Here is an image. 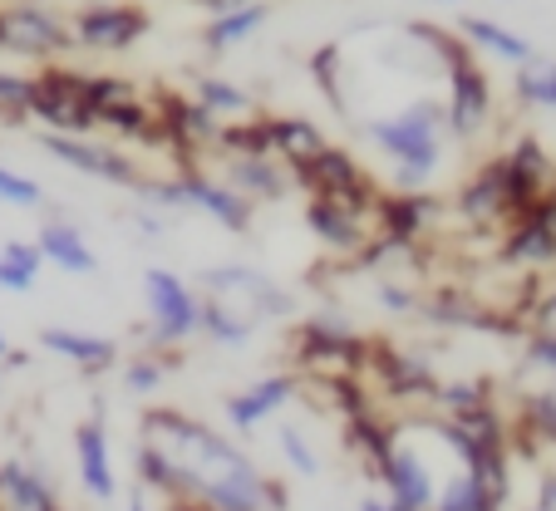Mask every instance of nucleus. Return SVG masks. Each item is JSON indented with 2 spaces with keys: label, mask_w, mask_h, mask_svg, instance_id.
I'll list each match as a JSON object with an SVG mask.
<instances>
[{
  "label": "nucleus",
  "mask_w": 556,
  "mask_h": 511,
  "mask_svg": "<svg viewBox=\"0 0 556 511\" xmlns=\"http://www.w3.org/2000/svg\"><path fill=\"white\" fill-rule=\"evenodd\" d=\"M143 443H153L163 458H173L182 477L178 501H192L202 511H271L266 507L271 477L202 418L182 413V408H148Z\"/></svg>",
  "instance_id": "1"
},
{
  "label": "nucleus",
  "mask_w": 556,
  "mask_h": 511,
  "mask_svg": "<svg viewBox=\"0 0 556 511\" xmlns=\"http://www.w3.org/2000/svg\"><path fill=\"white\" fill-rule=\"evenodd\" d=\"M443 138H448V104L443 99H414L404 114L375 118L369 143L394 163V192H424L443 163Z\"/></svg>",
  "instance_id": "2"
},
{
  "label": "nucleus",
  "mask_w": 556,
  "mask_h": 511,
  "mask_svg": "<svg viewBox=\"0 0 556 511\" xmlns=\"http://www.w3.org/2000/svg\"><path fill=\"white\" fill-rule=\"evenodd\" d=\"M419 44H429L443 64H448V138H478L488 124H493V84H488V69L478 64V50H468L458 30H443V25H404Z\"/></svg>",
  "instance_id": "3"
},
{
  "label": "nucleus",
  "mask_w": 556,
  "mask_h": 511,
  "mask_svg": "<svg viewBox=\"0 0 556 511\" xmlns=\"http://www.w3.org/2000/svg\"><path fill=\"white\" fill-rule=\"evenodd\" d=\"M30 124L50 133H94L89 114V74L64 60H50L40 74H30Z\"/></svg>",
  "instance_id": "4"
},
{
  "label": "nucleus",
  "mask_w": 556,
  "mask_h": 511,
  "mask_svg": "<svg viewBox=\"0 0 556 511\" xmlns=\"http://www.w3.org/2000/svg\"><path fill=\"white\" fill-rule=\"evenodd\" d=\"M143 305H148V349H178L198 340V305L202 295L168 266L143 271Z\"/></svg>",
  "instance_id": "5"
},
{
  "label": "nucleus",
  "mask_w": 556,
  "mask_h": 511,
  "mask_svg": "<svg viewBox=\"0 0 556 511\" xmlns=\"http://www.w3.org/2000/svg\"><path fill=\"white\" fill-rule=\"evenodd\" d=\"M291 188H301L305 197H330V202H345V207L355 212H369L375 217L379 207V182L369 178L365 167H359V157H350L345 148L326 143L320 153L311 157V163H301L291 173Z\"/></svg>",
  "instance_id": "6"
},
{
  "label": "nucleus",
  "mask_w": 556,
  "mask_h": 511,
  "mask_svg": "<svg viewBox=\"0 0 556 511\" xmlns=\"http://www.w3.org/2000/svg\"><path fill=\"white\" fill-rule=\"evenodd\" d=\"M74 50L70 21L40 5V0H5L0 5V54H21V60H64Z\"/></svg>",
  "instance_id": "7"
},
{
  "label": "nucleus",
  "mask_w": 556,
  "mask_h": 511,
  "mask_svg": "<svg viewBox=\"0 0 556 511\" xmlns=\"http://www.w3.org/2000/svg\"><path fill=\"white\" fill-rule=\"evenodd\" d=\"M198 295H217L231 310H242L252 324L262 320H291L295 315V295L281 291L271 276L252 271V266H212L198 276Z\"/></svg>",
  "instance_id": "8"
},
{
  "label": "nucleus",
  "mask_w": 556,
  "mask_h": 511,
  "mask_svg": "<svg viewBox=\"0 0 556 511\" xmlns=\"http://www.w3.org/2000/svg\"><path fill=\"white\" fill-rule=\"evenodd\" d=\"M40 148L54 157V163L74 167V173H85V178L114 182V188H128V192L143 182V167H138L118 143H109V138H94V133H50V128H40Z\"/></svg>",
  "instance_id": "9"
},
{
  "label": "nucleus",
  "mask_w": 556,
  "mask_h": 511,
  "mask_svg": "<svg viewBox=\"0 0 556 511\" xmlns=\"http://www.w3.org/2000/svg\"><path fill=\"white\" fill-rule=\"evenodd\" d=\"M89 114H94V128H109V133L134 138V143H157L153 99L138 94L134 79H118V74H89Z\"/></svg>",
  "instance_id": "10"
},
{
  "label": "nucleus",
  "mask_w": 556,
  "mask_h": 511,
  "mask_svg": "<svg viewBox=\"0 0 556 511\" xmlns=\"http://www.w3.org/2000/svg\"><path fill=\"white\" fill-rule=\"evenodd\" d=\"M148 25H153V15H148L138 0H99V5H85V11L74 15L70 35H74V50L124 54L143 40Z\"/></svg>",
  "instance_id": "11"
},
{
  "label": "nucleus",
  "mask_w": 556,
  "mask_h": 511,
  "mask_svg": "<svg viewBox=\"0 0 556 511\" xmlns=\"http://www.w3.org/2000/svg\"><path fill=\"white\" fill-rule=\"evenodd\" d=\"M375 482L389 491V511H429L433 507V472H429V462L419 458V452L409 448V443L394 433V443H389V452L379 458V468H375Z\"/></svg>",
  "instance_id": "12"
},
{
  "label": "nucleus",
  "mask_w": 556,
  "mask_h": 511,
  "mask_svg": "<svg viewBox=\"0 0 556 511\" xmlns=\"http://www.w3.org/2000/svg\"><path fill=\"white\" fill-rule=\"evenodd\" d=\"M453 212L478 231H497L503 237L513 227V202H507V182H503V163L488 157L472 178H463V188L453 192Z\"/></svg>",
  "instance_id": "13"
},
{
  "label": "nucleus",
  "mask_w": 556,
  "mask_h": 511,
  "mask_svg": "<svg viewBox=\"0 0 556 511\" xmlns=\"http://www.w3.org/2000/svg\"><path fill=\"white\" fill-rule=\"evenodd\" d=\"M305 231L326 251L336 256H355L375 241V217L369 212H355L345 202H330V197H305Z\"/></svg>",
  "instance_id": "14"
},
{
  "label": "nucleus",
  "mask_w": 556,
  "mask_h": 511,
  "mask_svg": "<svg viewBox=\"0 0 556 511\" xmlns=\"http://www.w3.org/2000/svg\"><path fill=\"white\" fill-rule=\"evenodd\" d=\"M295 398H301V374L281 369V374H266V379H256V384H247L242 394H227L222 398V413H227V423L237 433H256L266 418L281 413Z\"/></svg>",
  "instance_id": "15"
},
{
  "label": "nucleus",
  "mask_w": 556,
  "mask_h": 511,
  "mask_svg": "<svg viewBox=\"0 0 556 511\" xmlns=\"http://www.w3.org/2000/svg\"><path fill=\"white\" fill-rule=\"evenodd\" d=\"M178 178H182V192H188V207L207 212V217L217 221L222 231H231V237H247V231H252V202H247L237 188L212 178L207 167H178Z\"/></svg>",
  "instance_id": "16"
},
{
  "label": "nucleus",
  "mask_w": 556,
  "mask_h": 511,
  "mask_svg": "<svg viewBox=\"0 0 556 511\" xmlns=\"http://www.w3.org/2000/svg\"><path fill=\"white\" fill-rule=\"evenodd\" d=\"M74 468H79V482L94 501H114L118 491V472H114V452H109V429L104 418H85L74 429Z\"/></svg>",
  "instance_id": "17"
},
{
  "label": "nucleus",
  "mask_w": 556,
  "mask_h": 511,
  "mask_svg": "<svg viewBox=\"0 0 556 511\" xmlns=\"http://www.w3.org/2000/svg\"><path fill=\"white\" fill-rule=\"evenodd\" d=\"M40 345L50 349V355L70 359L74 369H85L89 379L109 374V369L118 365V340H109V334L70 330V324H45V330H40Z\"/></svg>",
  "instance_id": "18"
},
{
  "label": "nucleus",
  "mask_w": 556,
  "mask_h": 511,
  "mask_svg": "<svg viewBox=\"0 0 556 511\" xmlns=\"http://www.w3.org/2000/svg\"><path fill=\"white\" fill-rule=\"evenodd\" d=\"M0 511H64V501L35 462L5 458L0 462Z\"/></svg>",
  "instance_id": "19"
},
{
  "label": "nucleus",
  "mask_w": 556,
  "mask_h": 511,
  "mask_svg": "<svg viewBox=\"0 0 556 511\" xmlns=\"http://www.w3.org/2000/svg\"><path fill=\"white\" fill-rule=\"evenodd\" d=\"M222 182L242 192L252 207L286 202V192H291V173L276 157H222Z\"/></svg>",
  "instance_id": "20"
},
{
  "label": "nucleus",
  "mask_w": 556,
  "mask_h": 511,
  "mask_svg": "<svg viewBox=\"0 0 556 511\" xmlns=\"http://www.w3.org/2000/svg\"><path fill=\"white\" fill-rule=\"evenodd\" d=\"M35 246H40L45 266H54V271H64V276H94L99 271V251L89 246L85 231L70 227V221H45Z\"/></svg>",
  "instance_id": "21"
},
{
  "label": "nucleus",
  "mask_w": 556,
  "mask_h": 511,
  "mask_svg": "<svg viewBox=\"0 0 556 511\" xmlns=\"http://www.w3.org/2000/svg\"><path fill=\"white\" fill-rule=\"evenodd\" d=\"M453 30L468 40V50H483L488 60H497V64H522V60H532V40L527 35H517V30H507V25H497L493 15H458V25Z\"/></svg>",
  "instance_id": "22"
},
{
  "label": "nucleus",
  "mask_w": 556,
  "mask_h": 511,
  "mask_svg": "<svg viewBox=\"0 0 556 511\" xmlns=\"http://www.w3.org/2000/svg\"><path fill=\"white\" fill-rule=\"evenodd\" d=\"M266 124H271V157L286 167V173H295L301 163H311L320 148L330 143L320 128L311 124V118H295V114H266Z\"/></svg>",
  "instance_id": "23"
},
{
  "label": "nucleus",
  "mask_w": 556,
  "mask_h": 511,
  "mask_svg": "<svg viewBox=\"0 0 556 511\" xmlns=\"http://www.w3.org/2000/svg\"><path fill=\"white\" fill-rule=\"evenodd\" d=\"M266 15H271V5H266V0H247V5H237V11L212 15V21L202 25V50H212V54L237 50V44H247L256 30H262Z\"/></svg>",
  "instance_id": "24"
},
{
  "label": "nucleus",
  "mask_w": 556,
  "mask_h": 511,
  "mask_svg": "<svg viewBox=\"0 0 556 511\" xmlns=\"http://www.w3.org/2000/svg\"><path fill=\"white\" fill-rule=\"evenodd\" d=\"M252 330L256 324L247 320L242 310H231V305L217 301V295H202V305H198V334L202 340H212V345H222V349H242L247 340H252Z\"/></svg>",
  "instance_id": "25"
},
{
  "label": "nucleus",
  "mask_w": 556,
  "mask_h": 511,
  "mask_svg": "<svg viewBox=\"0 0 556 511\" xmlns=\"http://www.w3.org/2000/svg\"><path fill=\"white\" fill-rule=\"evenodd\" d=\"M513 99L522 108H536V114H556V60H522L513 69Z\"/></svg>",
  "instance_id": "26"
},
{
  "label": "nucleus",
  "mask_w": 556,
  "mask_h": 511,
  "mask_svg": "<svg viewBox=\"0 0 556 511\" xmlns=\"http://www.w3.org/2000/svg\"><path fill=\"white\" fill-rule=\"evenodd\" d=\"M483 404H497V388L493 379H439L429 394V408L439 418H458V413H472Z\"/></svg>",
  "instance_id": "27"
},
{
  "label": "nucleus",
  "mask_w": 556,
  "mask_h": 511,
  "mask_svg": "<svg viewBox=\"0 0 556 511\" xmlns=\"http://www.w3.org/2000/svg\"><path fill=\"white\" fill-rule=\"evenodd\" d=\"M513 433L527 448H556V388H532V394H522V413H517Z\"/></svg>",
  "instance_id": "28"
},
{
  "label": "nucleus",
  "mask_w": 556,
  "mask_h": 511,
  "mask_svg": "<svg viewBox=\"0 0 556 511\" xmlns=\"http://www.w3.org/2000/svg\"><path fill=\"white\" fill-rule=\"evenodd\" d=\"M503 163L513 167V173L536 192V197H546V192H552V182H556V163H552V153H546V148L536 143L532 133L517 138V143L503 153Z\"/></svg>",
  "instance_id": "29"
},
{
  "label": "nucleus",
  "mask_w": 556,
  "mask_h": 511,
  "mask_svg": "<svg viewBox=\"0 0 556 511\" xmlns=\"http://www.w3.org/2000/svg\"><path fill=\"white\" fill-rule=\"evenodd\" d=\"M192 99H202V104H207L212 114H222V118L252 114V94H247L242 84L222 79V74H192Z\"/></svg>",
  "instance_id": "30"
},
{
  "label": "nucleus",
  "mask_w": 556,
  "mask_h": 511,
  "mask_svg": "<svg viewBox=\"0 0 556 511\" xmlns=\"http://www.w3.org/2000/svg\"><path fill=\"white\" fill-rule=\"evenodd\" d=\"M429 511H503V501L488 497V491L478 487V477H472V472H458V477H448L439 491H433V507Z\"/></svg>",
  "instance_id": "31"
},
{
  "label": "nucleus",
  "mask_w": 556,
  "mask_h": 511,
  "mask_svg": "<svg viewBox=\"0 0 556 511\" xmlns=\"http://www.w3.org/2000/svg\"><path fill=\"white\" fill-rule=\"evenodd\" d=\"M168 369H173L168 349H143V355H128L124 359V388H128V394H153V388H163Z\"/></svg>",
  "instance_id": "32"
},
{
  "label": "nucleus",
  "mask_w": 556,
  "mask_h": 511,
  "mask_svg": "<svg viewBox=\"0 0 556 511\" xmlns=\"http://www.w3.org/2000/svg\"><path fill=\"white\" fill-rule=\"evenodd\" d=\"M305 64H311V79H315V89L326 94V104L336 108V114H345V89H340V44L336 40L320 44Z\"/></svg>",
  "instance_id": "33"
},
{
  "label": "nucleus",
  "mask_w": 556,
  "mask_h": 511,
  "mask_svg": "<svg viewBox=\"0 0 556 511\" xmlns=\"http://www.w3.org/2000/svg\"><path fill=\"white\" fill-rule=\"evenodd\" d=\"M276 448H281L286 468H291L295 477H320V452H315V443L305 438V429H295V423H281V433H276Z\"/></svg>",
  "instance_id": "34"
},
{
  "label": "nucleus",
  "mask_w": 556,
  "mask_h": 511,
  "mask_svg": "<svg viewBox=\"0 0 556 511\" xmlns=\"http://www.w3.org/2000/svg\"><path fill=\"white\" fill-rule=\"evenodd\" d=\"M30 74L0 69V118L5 124H30Z\"/></svg>",
  "instance_id": "35"
},
{
  "label": "nucleus",
  "mask_w": 556,
  "mask_h": 511,
  "mask_svg": "<svg viewBox=\"0 0 556 511\" xmlns=\"http://www.w3.org/2000/svg\"><path fill=\"white\" fill-rule=\"evenodd\" d=\"M517 320H522V334H552V340H556V285L527 291Z\"/></svg>",
  "instance_id": "36"
},
{
  "label": "nucleus",
  "mask_w": 556,
  "mask_h": 511,
  "mask_svg": "<svg viewBox=\"0 0 556 511\" xmlns=\"http://www.w3.org/2000/svg\"><path fill=\"white\" fill-rule=\"evenodd\" d=\"M0 202H5V207H21V212H40L45 188L35 178H25V173H15V167L0 163Z\"/></svg>",
  "instance_id": "37"
},
{
  "label": "nucleus",
  "mask_w": 556,
  "mask_h": 511,
  "mask_svg": "<svg viewBox=\"0 0 556 511\" xmlns=\"http://www.w3.org/2000/svg\"><path fill=\"white\" fill-rule=\"evenodd\" d=\"M134 192L148 202V207H157V212H182V207H188L182 178H143Z\"/></svg>",
  "instance_id": "38"
},
{
  "label": "nucleus",
  "mask_w": 556,
  "mask_h": 511,
  "mask_svg": "<svg viewBox=\"0 0 556 511\" xmlns=\"http://www.w3.org/2000/svg\"><path fill=\"white\" fill-rule=\"evenodd\" d=\"M522 365L536 369V374H546L556 388V340L552 334H522Z\"/></svg>",
  "instance_id": "39"
},
{
  "label": "nucleus",
  "mask_w": 556,
  "mask_h": 511,
  "mask_svg": "<svg viewBox=\"0 0 556 511\" xmlns=\"http://www.w3.org/2000/svg\"><path fill=\"white\" fill-rule=\"evenodd\" d=\"M375 295H379V305H384L389 315H419V291L414 285H404V281H379L375 285Z\"/></svg>",
  "instance_id": "40"
},
{
  "label": "nucleus",
  "mask_w": 556,
  "mask_h": 511,
  "mask_svg": "<svg viewBox=\"0 0 556 511\" xmlns=\"http://www.w3.org/2000/svg\"><path fill=\"white\" fill-rule=\"evenodd\" d=\"M0 256H5V261H15L21 271H30V276L45 271V256H40V246H35V241H5V246H0Z\"/></svg>",
  "instance_id": "41"
},
{
  "label": "nucleus",
  "mask_w": 556,
  "mask_h": 511,
  "mask_svg": "<svg viewBox=\"0 0 556 511\" xmlns=\"http://www.w3.org/2000/svg\"><path fill=\"white\" fill-rule=\"evenodd\" d=\"M35 281H40V276L21 271L15 261H5V256H0V291H11V295H30V291H35Z\"/></svg>",
  "instance_id": "42"
},
{
  "label": "nucleus",
  "mask_w": 556,
  "mask_h": 511,
  "mask_svg": "<svg viewBox=\"0 0 556 511\" xmlns=\"http://www.w3.org/2000/svg\"><path fill=\"white\" fill-rule=\"evenodd\" d=\"M138 231H143L148 241H163L168 221H163V212H157V207H148V212H138Z\"/></svg>",
  "instance_id": "43"
},
{
  "label": "nucleus",
  "mask_w": 556,
  "mask_h": 511,
  "mask_svg": "<svg viewBox=\"0 0 556 511\" xmlns=\"http://www.w3.org/2000/svg\"><path fill=\"white\" fill-rule=\"evenodd\" d=\"M536 212H542V221L552 227V237H556V182H552V192H546V197L536 202Z\"/></svg>",
  "instance_id": "44"
},
{
  "label": "nucleus",
  "mask_w": 556,
  "mask_h": 511,
  "mask_svg": "<svg viewBox=\"0 0 556 511\" xmlns=\"http://www.w3.org/2000/svg\"><path fill=\"white\" fill-rule=\"evenodd\" d=\"M128 511H153V491L134 487V491H128ZM157 511H163V507H157Z\"/></svg>",
  "instance_id": "45"
},
{
  "label": "nucleus",
  "mask_w": 556,
  "mask_h": 511,
  "mask_svg": "<svg viewBox=\"0 0 556 511\" xmlns=\"http://www.w3.org/2000/svg\"><path fill=\"white\" fill-rule=\"evenodd\" d=\"M359 511H389L384 497H359Z\"/></svg>",
  "instance_id": "46"
},
{
  "label": "nucleus",
  "mask_w": 556,
  "mask_h": 511,
  "mask_svg": "<svg viewBox=\"0 0 556 511\" xmlns=\"http://www.w3.org/2000/svg\"><path fill=\"white\" fill-rule=\"evenodd\" d=\"M11 355V340H5V324H0V359Z\"/></svg>",
  "instance_id": "47"
},
{
  "label": "nucleus",
  "mask_w": 556,
  "mask_h": 511,
  "mask_svg": "<svg viewBox=\"0 0 556 511\" xmlns=\"http://www.w3.org/2000/svg\"><path fill=\"white\" fill-rule=\"evenodd\" d=\"M433 5H453V0H433Z\"/></svg>",
  "instance_id": "48"
},
{
  "label": "nucleus",
  "mask_w": 556,
  "mask_h": 511,
  "mask_svg": "<svg viewBox=\"0 0 556 511\" xmlns=\"http://www.w3.org/2000/svg\"><path fill=\"white\" fill-rule=\"evenodd\" d=\"M532 511H542V507H532Z\"/></svg>",
  "instance_id": "49"
}]
</instances>
